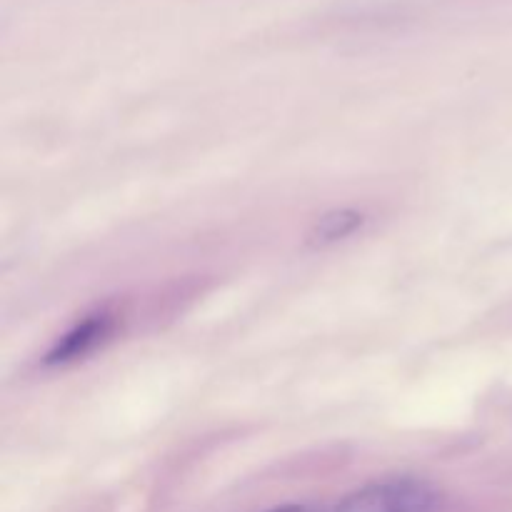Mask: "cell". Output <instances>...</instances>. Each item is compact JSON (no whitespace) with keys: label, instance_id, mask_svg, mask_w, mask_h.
I'll return each mask as SVG.
<instances>
[{"label":"cell","instance_id":"cell-1","mask_svg":"<svg viewBox=\"0 0 512 512\" xmlns=\"http://www.w3.org/2000/svg\"><path fill=\"white\" fill-rule=\"evenodd\" d=\"M443 495L428 480L390 478L345 495L335 512H438Z\"/></svg>","mask_w":512,"mask_h":512},{"label":"cell","instance_id":"cell-2","mask_svg":"<svg viewBox=\"0 0 512 512\" xmlns=\"http://www.w3.org/2000/svg\"><path fill=\"white\" fill-rule=\"evenodd\" d=\"M110 328H113V315L108 310L88 315L83 323H78L63 338H58V343L45 355V365H65L70 360L83 358V355H88L90 350H95L108 338Z\"/></svg>","mask_w":512,"mask_h":512},{"label":"cell","instance_id":"cell-3","mask_svg":"<svg viewBox=\"0 0 512 512\" xmlns=\"http://www.w3.org/2000/svg\"><path fill=\"white\" fill-rule=\"evenodd\" d=\"M363 223V213H358V210H330V213H325L323 218L313 225V230H310L308 235V243L313 245V248L338 243V240L353 235Z\"/></svg>","mask_w":512,"mask_h":512},{"label":"cell","instance_id":"cell-4","mask_svg":"<svg viewBox=\"0 0 512 512\" xmlns=\"http://www.w3.org/2000/svg\"><path fill=\"white\" fill-rule=\"evenodd\" d=\"M268 512H315V510L308 508V505H280V508H273Z\"/></svg>","mask_w":512,"mask_h":512}]
</instances>
